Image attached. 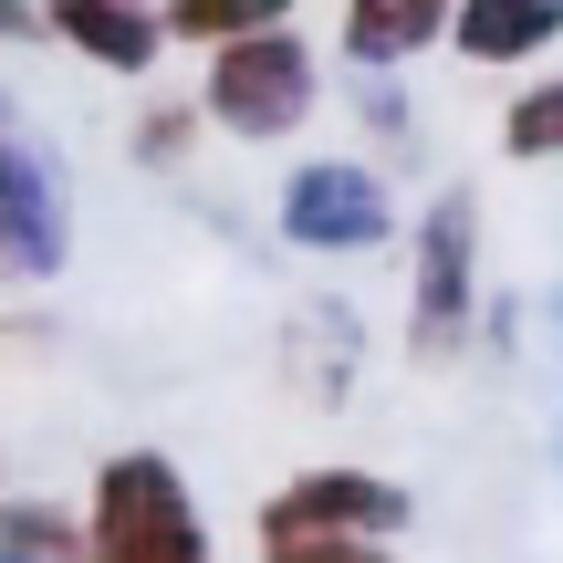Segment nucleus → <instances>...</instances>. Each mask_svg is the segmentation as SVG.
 <instances>
[{
    "label": "nucleus",
    "mask_w": 563,
    "mask_h": 563,
    "mask_svg": "<svg viewBox=\"0 0 563 563\" xmlns=\"http://www.w3.org/2000/svg\"><path fill=\"white\" fill-rule=\"evenodd\" d=\"M84 563H209V522L188 481L157 449H125L95 470V522H84Z\"/></svg>",
    "instance_id": "nucleus-1"
},
{
    "label": "nucleus",
    "mask_w": 563,
    "mask_h": 563,
    "mask_svg": "<svg viewBox=\"0 0 563 563\" xmlns=\"http://www.w3.org/2000/svg\"><path fill=\"white\" fill-rule=\"evenodd\" d=\"M209 115L230 136H292L313 115V53L292 32H251V42H220L209 63Z\"/></svg>",
    "instance_id": "nucleus-2"
},
{
    "label": "nucleus",
    "mask_w": 563,
    "mask_h": 563,
    "mask_svg": "<svg viewBox=\"0 0 563 563\" xmlns=\"http://www.w3.org/2000/svg\"><path fill=\"white\" fill-rule=\"evenodd\" d=\"M407 522V490L376 470H302L292 490L262 501V553L272 543H386Z\"/></svg>",
    "instance_id": "nucleus-3"
},
{
    "label": "nucleus",
    "mask_w": 563,
    "mask_h": 563,
    "mask_svg": "<svg viewBox=\"0 0 563 563\" xmlns=\"http://www.w3.org/2000/svg\"><path fill=\"white\" fill-rule=\"evenodd\" d=\"M470 272H481V199H470V188H449L439 209H428V230H418V355H439L449 334H460L470 323Z\"/></svg>",
    "instance_id": "nucleus-4"
},
{
    "label": "nucleus",
    "mask_w": 563,
    "mask_h": 563,
    "mask_svg": "<svg viewBox=\"0 0 563 563\" xmlns=\"http://www.w3.org/2000/svg\"><path fill=\"white\" fill-rule=\"evenodd\" d=\"M386 188L365 178V167H344V157H323V167H302L292 188H282V241H302V251H376L386 241Z\"/></svg>",
    "instance_id": "nucleus-5"
},
{
    "label": "nucleus",
    "mask_w": 563,
    "mask_h": 563,
    "mask_svg": "<svg viewBox=\"0 0 563 563\" xmlns=\"http://www.w3.org/2000/svg\"><path fill=\"white\" fill-rule=\"evenodd\" d=\"M63 188H53V167L32 157L21 136H0V272L11 282H42V272H63Z\"/></svg>",
    "instance_id": "nucleus-6"
},
{
    "label": "nucleus",
    "mask_w": 563,
    "mask_h": 563,
    "mask_svg": "<svg viewBox=\"0 0 563 563\" xmlns=\"http://www.w3.org/2000/svg\"><path fill=\"white\" fill-rule=\"evenodd\" d=\"M42 32L74 42L84 63H104V74H146L157 63V11L146 0H42Z\"/></svg>",
    "instance_id": "nucleus-7"
},
{
    "label": "nucleus",
    "mask_w": 563,
    "mask_h": 563,
    "mask_svg": "<svg viewBox=\"0 0 563 563\" xmlns=\"http://www.w3.org/2000/svg\"><path fill=\"white\" fill-rule=\"evenodd\" d=\"M563 32V0H449V42L470 63H522Z\"/></svg>",
    "instance_id": "nucleus-8"
},
{
    "label": "nucleus",
    "mask_w": 563,
    "mask_h": 563,
    "mask_svg": "<svg viewBox=\"0 0 563 563\" xmlns=\"http://www.w3.org/2000/svg\"><path fill=\"white\" fill-rule=\"evenodd\" d=\"M449 0H344V53L355 63H407L418 42H439Z\"/></svg>",
    "instance_id": "nucleus-9"
},
{
    "label": "nucleus",
    "mask_w": 563,
    "mask_h": 563,
    "mask_svg": "<svg viewBox=\"0 0 563 563\" xmlns=\"http://www.w3.org/2000/svg\"><path fill=\"white\" fill-rule=\"evenodd\" d=\"M157 32L178 42H251V32H292V0H157Z\"/></svg>",
    "instance_id": "nucleus-10"
},
{
    "label": "nucleus",
    "mask_w": 563,
    "mask_h": 563,
    "mask_svg": "<svg viewBox=\"0 0 563 563\" xmlns=\"http://www.w3.org/2000/svg\"><path fill=\"white\" fill-rule=\"evenodd\" d=\"M0 563H84V532L53 501H21V511H0Z\"/></svg>",
    "instance_id": "nucleus-11"
},
{
    "label": "nucleus",
    "mask_w": 563,
    "mask_h": 563,
    "mask_svg": "<svg viewBox=\"0 0 563 563\" xmlns=\"http://www.w3.org/2000/svg\"><path fill=\"white\" fill-rule=\"evenodd\" d=\"M501 146H511V157H563V74L532 84V95L501 115Z\"/></svg>",
    "instance_id": "nucleus-12"
},
{
    "label": "nucleus",
    "mask_w": 563,
    "mask_h": 563,
    "mask_svg": "<svg viewBox=\"0 0 563 563\" xmlns=\"http://www.w3.org/2000/svg\"><path fill=\"white\" fill-rule=\"evenodd\" d=\"M188 136H199V125H188V104H157V115H146V136H136V157H146V167H167Z\"/></svg>",
    "instance_id": "nucleus-13"
},
{
    "label": "nucleus",
    "mask_w": 563,
    "mask_h": 563,
    "mask_svg": "<svg viewBox=\"0 0 563 563\" xmlns=\"http://www.w3.org/2000/svg\"><path fill=\"white\" fill-rule=\"evenodd\" d=\"M262 563H397L386 543H272Z\"/></svg>",
    "instance_id": "nucleus-14"
},
{
    "label": "nucleus",
    "mask_w": 563,
    "mask_h": 563,
    "mask_svg": "<svg viewBox=\"0 0 563 563\" xmlns=\"http://www.w3.org/2000/svg\"><path fill=\"white\" fill-rule=\"evenodd\" d=\"M42 32V11H32V0H0V42H32Z\"/></svg>",
    "instance_id": "nucleus-15"
}]
</instances>
